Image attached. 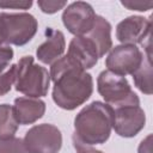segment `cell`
<instances>
[{
    "mask_svg": "<svg viewBox=\"0 0 153 153\" xmlns=\"http://www.w3.org/2000/svg\"><path fill=\"white\" fill-rule=\"evenodd\" d=\"M14 55V51L8 45H0V72L6 69L10 66V62L12 61Z\"/></svg>",
    "mask_w": 153,
    "mask_h": 153,
    "instance_id": "20",
    "label": "cell"
},
{
    "mask_svg": "<svg viewBox=\"0 0 153 153\" xmlns=\"http://www.w3.org/2000/svg\"><path fill=\"white\" fill-rule=\"evenodd\" d=\"M91 42L94 44L98 57H103L106 53L110 51L112 48V39H111V24L102 16H97L94 20V25L91 31L85 35Z\"/></svg>",
    "mask_w": 153,
    "mask_h": 153,
    "instance_id": "14",
    "label": "cell"
},
{
    "mask_svg": "<svg viewBox=\"0 0 153 153\" xmlns=\"http://www.w3.org/2000/svg\"><path fill=\"white\" fill-rule=\"evenodd\" d=\"M112 128L122 137L136 136L146 124V115L140 104H124L112 108Z\"/></svg>",
    "mask_w": 153,
    "mask_h": 153,
    "instance_id": "8",
    "label": "cell"
},
{
    "mask_svg": "<svg viewBox=\"0 0 153 153\" xmlns=\"http://www.w3.org/2000/svg\"><path fill=\"white\" fill-rule=\"evenodd\" d=\"M13 114L18 124H32L43 117L45 112V103L39 98L19 97L14 99Z\"/></svg>",
    "mask_w": 153,
    "mask_h": 153,
    "instance_id": "13",
    "label": "cell"
},
{
    "mask_svg": "<svg viewBox=\"0 0 153 153\" xmlns=\"http://www.w3.org/2000/svg\"><path fill=\"white\" fill-rule=\"evenodd\" d=\"M73 146H74L76 153H103L102 151L96 149V148H93L92 146L81 143L80 141H78V140L74 139V137H73Z\"/></svg>",
    "mask_w": 153,
    "mask_h": 153,
    "instance_id": "23",
    "label": "cell"
},
{
    "mask_svg": "<svg viewBox=\"0 0 153 153\" xmlns=\"http://www.w3.org/2000/svg\"><path fill=\"white\" fill-rule=\"evenodd\" d=\"M151 18H145L141 16H130L117 24L116 38L122 44H143L148 38H151Z\"/></svg>",
    "mask_w": 153,
    "mask_h": 153,
    "instance_id": "10",
    "label": "cell"
},
{
    "mask_svg": "<svg viewBox=\"0 0 153 153\" xmlns=\"http://www.w3.org/2000/svg\"><path fill=\"white\" fill-rule=\"evenodd\" d=\"M17 76V63L10 65L6 69L0 72V97L8 93L12 85L16 82Z\"/></svg>",
    "mask_w": 153,
    "mask_h": 153,
    "instance_id": "17",
    "label": "cell"
},
{
    "mask_svg": "<svg viewBox=\"0 0 153 153\" xmlns=\"http://www.w3.org/2000/svg\"><path fill=\"white\" fill-rule=\"evenodd\" d=\"M0 153H27L24 141L20 137L0 139Z\"/></svg>",
    "mask_w": 153,
    "mask_h": 153,
    "instance_id": "18",
    "label": "cell"
},
{
    "mask_svg": "<svg viewBox=\"0 0 153 153\" xmlns=\"http://www.w3.org/2000/svg\"><path fill=\"white\" fill-rule=\"evenodd\" d=\"M44 35H45V41L38 45L36 50V56L42 63L53 65L65 53L66 49L65 35L62 31L55 30L53 27H47Z\"/></svg>",
    "mask_w": 153,
    "mask_h": 153,
    "instance_id": "12",
    "label": "cell"
},
{
    "mask_svg": "<svg viewBox=\"0 0 153 153\" xmlns=\"http://www.w3.org/2000/svg\"><path fill=\"white\" fill-rule=\"evenodd\" d=\"M112 120V108L103 102L94 100L75 116L73 137L88 146L105 143L111 134Z\"/></svg>",
    "mask_w": 153,
    "mask_h": 153,
    "instance_id": "2",
    "label": "cell"
},
{
    "mask_svg": "<svg viewBox=\"0 0 153 153\" xmlns=\"http://www.w3.org/2000/svg\"><path fill=\"white\" fill-rule=\"evenodd\" d=\"M121 4L129 10H135L140 12H145L153 6L152 1H122Z\"/></svg>",
    "mask_w": 153,
    "mask_h": 153,
    "instance_id": "22",
    "label": "cell"
},
{
    "mask_svg": "<svg viewBox=\"0 0 153 153\" xmlns=\"http://www.w3.org/2000/svg\"><path fill=\"white\" fill-rule=\"evenodd\" d=\"M32 6L31 0H12V1H0L1 8H16V10H27Z\"/></svg>",
    "mask_w": 153,
    "mask_h": 153,
    "instance_id": "21",
    "label": "cell"
},
{
    "mask_svg": "<svg viewBox=\"0 0 153 153\" xmlns=\"http://www.w3.org/2000/svg\"><path fill=\"white\" fill-rule=\"evenodd\" d=\"M145 54L133 44H120L110 49L105 59L108 71L126 76L133 74L143 62Z\"/></svg>",
    "mask_w": 153,
    "mask_h": 153,
    "instance_id": "7",
    "label": "cell"
},
{
    "mask_svg": "<svg viewBox=\"0 0 153 153\" xmlns=\"http://www.w3.org/2000/svg\"><path fill=\"white\" fill-rule=\"evenodd\" d=\"M50 85V74L45 67L35 63L32 56H23L17 63L16 90L30 98L47 96Z\"/></svg>",
    "mask_w": 153,
    "mask_h": 153,
    "instance_id": "3",
    "label": "cell"
},
{
    "mask_svg": "<svg viewBox=\"0 0 153 153\" xmlns=\"http://www.w3.org/2000/svg\"><path fill=\"white\" fill-rule=\"evenodd\" d=\"M4 44V42H2V38H1V36H0V45H2Z\"/></svg>",
    "mask_w": 153,
    "mask_h": 153,
    "instance_id": "25",
    "label": "cell"
},
{
    "mask_svg": "<svg viewBox=\"0 0 153 153\" xmlns=\"http://www.w3.org/2000/svg\"><path fill=\"white\" fill-rule=\"evenodd\" d=\"M98 93L111 108L124 104H140L137 94L131 90L126 76L115 74L108 69L99 73L97 78Z\"/></svg>",
    "mask_w": 153,
    "mask_h": 153,
    "instance_id": "5",
    "label": "cell"
},
{
    "mask_svg": "<svg viewBox=\"0 0 153 153\" xmlns=\"http://www.w3.org/2000/svg\"><path fill=\"white\" fill-rule=\"evenodd\" d=\"M146 55L142 65L131 74L135 86L145 94H152V57H151V41L143 44Z\"/></svg>",
    "mask_w": 153,
    "mask_h": 153,
    "instance_id": "15",
    "label": "cell"
},
{
    "mask_svg": "<svg viewBox=\"0 0 153 153\" xmlns=\"http://www.w3.org/2000/svg\"><path fill=\"white\" fill-rule=\"evenodd\" d=\"M37 19L27 12L0 13V36L5 44L25 45L36 35Z\"/></svg>",
    "mask_w": 153,
    "mask_h": 153,
    "instance_id": "4",
    "label": "cell"
},
{
    "mask_svg": "<svg viewBox=\"0 0 153 153\" xmlns=\"http://www.w3.org/2000/svg\"><path fill=\"white\" fill-rule=\"evenodd\" d=\"M38 7L41 8V11L43 13H48V14H53L59 12L60 10L65 8V6H67V1H56V0H38L37 1Z\"/></svg>",
    "mask_w": 153,
    "mask_h": 153,
    "instance_id": "19",
    "label": "cell"
},
{
    "mask_svg": "<svg viewBox=\"0 0 153 153\" xmlns=\"http://www.w3.org/2000/svg\"><path fill=\"white\" fill-rule=\"evenodd\" d=\"M18 122L10 104H0V139L14 136L18 130Z\"/></svg>",
    "mask_w": 153,
    "mask_h": 153,
    "instance_id": "16",
    "label": "cell"
},
{
    "mask_svg": "<svg viewBox=\"0 0 153 153\" xmlns=\"http://www.w3.org/2000/svg\"><path fill=\"white\" fill-rule=\"evenodd\" d=\"M96 17L97 14L88 2L75 1L63 10L62 23L72 35L85 36L93 27Z\"/></svg>",
    "mask_w": 153,
    "mask_h": 153,
    "instance_id": "9",
    "label": "cell"
},
{
    "mask_svg": "<svg viewBox=\"0 0 153 153\" xmlns=\"http://www.w3.org/2000/svg\"><path fill=\"white\" fill-rule=\"evenodd\" d=\"M27 153H59L62 147L61 130L49 123L31 127L23 139Z\"/></svg>",
    "mask_w": 153,
    "mask_h": 153,
    "instance_id": "6",
    "label": "cell"
},
{
    "mask_svg": "<svg viewBox=\"0 0 153 153\" xmlns=\"http://www.w3.org/2000/svg\"><path fill=\"white\" fill-rule=\"evenodd\" d=\"M67 56L85 71L94 67L99 60L94 44L86 36H74L72 38Z\"/></svg>",
    "mask_w": 153,
    "mask_h": 153,
    "instance_id": "11",
    "label": "cell"
},
{
    "mask_svg": "<svg viewBox=\"0 0 153 153\" xmlns=\"http://www.w3.org/2000/svg\"><path fill=\"white\" fill-rule=\"evenodd\" d=\"M151 139H152V135H148L145 140L141 141L137 149L139 153H151Z\"/></svg>",
    "mask_w": 153,
    "mask_h": 153,
    "instance_id": "24",
    "label": "cell"
},
{
    "mask_svg": "<svg viewBox=\"0 0 153 153\" xmlns=\"http://www.w3.org/2000/svg\"><path fill=\"white\" fill-rule=\"evenodd\" d=\"M49 74L54 82L53 100L59 108L68 111L74 110L92 96V75L74 63L67 55L61 56L51 65Z\"/></svg>",
    "mask_w": 153,
    "mask_h": 153,
    "instance_id": "1",
    "label": "cell"
}]
</instances>
